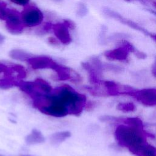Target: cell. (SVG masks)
<instances>
[{"instance_id": "cell-1", "label": "cell", "mask_w": 156, "mask_h": 156, "mask_svg": "<svg viewBox=\"0 0 156 156\" xmlns=\"http://www.w3.org/2000/svg\"><path fill=\"white\" fill-rule=\"evenodd\" d=\"M33 106L46 115H80L87 105L86 96L68 85H62L47 94L32 100Z\"/></svg>"}, {"instance_id": "cell-2", "label": "cell", "mask_w": 156, "mask_h": 156, "mask_svg": "<svg viewBox=\"0 0 156 156\" xmlns=\"http://www.w3.org/2000/svg\"><path fill=\"white\" fill-rule=\"evenodd\" d=\"M146 137L154 138V136L144 130L143 128L123 124H119L115 130V138L118 144L127 148L130 152L146 143Z\"/></svg>"}, {"instance_id": "cell-3", "label": "cell", "mask_w": 156, "mask_h": 156, "mask_svg": "<svg viewBox=\"0 0 156 156\" xmlns=\"http://www.w3.org/2000/svg\"><path fill=\"white\" fill-rule=\"evenodd\" d=\"M26 62L34 69H52L56 73L57 80L63 79L68 72V67L58 63L52 58L46 55H31Z\"/></svg>"}, {"instance_id": "cell-4", "label": "cell", "mask_w": 156, "mask_h": 156, "mask_svg": "<svg viewBox=\"0 0 156 156\" xmlns=\"http://www.w3.org/2000/svg\"><path fill=\"white\" fill-rule=\"evenodd\" d=\"M17 87L32 100L49 94L53 89L51 85L43 79L37 78L34 81H19Z\"/></svg>"}, {"instance_id": "cell-5", "label": "cell", "mask_w": 156, "mask_h": 156, "mask_svg": "<svg viewBox=\"0 0 156 156\" xmlns=\"http://www.w3.org/2000/svg\"><path fill=\"white\" fill-rule=\"evenodd\" d=\"M123 94L132 96L144 105L149 107L156 105V88H146L140 90L132 88L124 93Z\"/></svg>"}, {"instance_id": "cell-6", "label": "cell", "mask_w": 156, "mask_h": 156, "mask_svg": "<svg viewBox=\"0 0 156 156\" xmlns=\"http://www.w3.org/2000/svg\"><path fill=\"white\" fill-rule=\"evenodd\" d=\"M43 18L42 12L33 5H27L21 13L23 23L27 27H35L40 24Z\"/></svg>"}, {"instance_id": "cell-7", "label": "cell", "mask_w": 156, "mask_h": 156, "mask_svg": "<svg viewBox=\"0 0 156 156\" xmlns=\"http://www.w3.org/2000/svg\"><path fill=\"white\" fill-rule=\"evenodd\" d=\"M7 29L12 34H18L23 32L24 24L21 18V13L15 9H9L5 19Z\"/></svg>"}, {"instance_id": "cell-8", "label": "cell", "mask_w": 156, "mask_h": 156, "mask_svg": "<svg viewBox=\"0 0 156 156\" xmlns=\"http://www.w3.org/2000/svg\"><path fill=\"white\" fill-rule=\"evenodd\" d=\"M68 29L69 28L64 23H58L52 24V29L55 36L57 40L63 44H68L72 40Z\"/></svg>"}, {"instance_id": "cell-9", "label": "cell", "mask_w": 156, "mask_h": 156, "mask_svg": "<svg viewBox=\"0 0 156 156\" xmlns=\"http://www.w3.org/2000/svg\"><path fill=\"white\" fill-rule=\"evenodd\" d=\"M131 153L136 156H156V148L146 143Z\"/></svg>"}, {"instance_id": "cell-10", "label": "cell", "mask_w": 156, "mask_h": 156, "mask_svg": "<svg viewBox=\"0 0 156 156\" xmlns=\"http://www.w3.org/2000/svg\"><path fill=\"white\" fill-rule=\"evenodd\" d=\"M25 141L28 144H40L44 141V137L40 131L37 129H33L31 132L26 136Z\"/></svg>"}, {"instance_id": "cell-11", "label": "cell", "mask_w": 156, "mask_h": 156, "mask_svg": "<svg viewBox=\"0 0 156 156\" xmlns=\"http://www.w3.org/2000/svg\"><path fill=\"white\" fill-rule=\"evenodd\" d=\"M21 79L10 76H5L0 79V88L9 89L13 87H17L19 81Z\"/></svg>"}, {"instance_id": "cell-12", "label": "cell", "mask_w": 156, "mask_h": 156, "mask_svg": "<svg viewBox=\"0 0 156 156\" xmlns=\"http://www.w3.org/2000/svg\"><path fill=\"white\" fill-rule=\"evenodd\" d=\"M71 136V133L68 131H62L53 133L50 137L51 143L52 144L57 145L62 143L67 138Z\"/></svg>"}, {"instance_id": "cell-13", "label": "cell", "mask_w": 156, "mask_h": 156, "mask_svg": "<svg viewBox=\"0 0 156 156\" xmlns=\"http://www.w3.org/2000/svg\"><path fill=\"white\" fill-rule=\"evenodd\" d=\"M106 57L110 60H124L127 57V53L123 49H116L111 51L107 52L105 54Z\"/></svg>"}, {"instance_id": "cell-14", "label": "cell", "mask_w": 156, "mask_h": 156, "mask_svg": "<svg viewBox=\"0 0 156 156\" xmlns=\"http://www.w3.org/2000/svg\"><path fill=\"white\" fill-rule=\"evenodd\" d=\"M9 55L13 59L25 62L31 56L29 53L21 49H13L10 52Z\"/></svg>"}, {"instance_id": "cell-15", "label": "cell", "mask_w": 156, "mask_h": 156, "mask_svg": "<svg viewBox=\"0 0 156 156\" xmlns=\"http://www.w3.org/2000/svg\"><path fill=\"white\" fill-rule=\"evenodd\" d=\"M117 109L126 113L135 111L136 107L132 102H121L117 105Z\"/></svg>"}, {"instance_id": "cell-16", "label": "cell", "mask_w": 156, "mask_h": 156, "mask_svg": "<svg viewBox=\"0 0 156 156\" xmlns=\"http://www.w3.org/2000/svg\"><path fill=\"white\" fill-rule=\"evenodd\" d=\"M9 8L7 7V4L0 0V20H5L8 13Z\"/></svg>"}, {"instance_id": "cell-17", "label": "cell", "mask_w": 156, "mask_h": 156, "mask_svg": "<svg viewBox=\"0 0 156 156\" xmlns=\"http://www.w3.org/2000/svg\"><path fill=\"white\" fill-rule=\"evenodd\" d=\"M13 3L18 5H27L30 0H10Z\"/></svg>"}, {"instance_id": "cell-18", "label": "cell", "mask_w": 156, "mask_h": 156, "mask_svg": "<svg viewBox=\"0 0 156 156\" xmlns=\"http://www.w3.org/2000/svg\"><path fill=\"white\" fill-rule=\"evenodd\" d=\"M63 23L66 24V26L68 27V28H70V29H74V24L71 21H69V20H65L63 21Z\"/></svg>"}, {"instance_id": "cell-19", "label": "cell", "mask_w": 156, "mask_h": 156, "mask_svg": "<svg viewBox=\"0 0 156 156\" xmlns=\"http://www.w3.org/2000/svg\"><path fill=\"white\" fill-rule=\"evenodd\" d=\"M152 74H154V76L155 77H156V61H155L154 65L153 66H152Z\"/></svg>"}, {"instance_id": "cell-20", "label": "cell", "mask_w": 156, "mask_h": 156, "mask_svg": "<svg viewBox=\"0 0 156 156\" xmlns=\"http://www.w3.org/2000/svg\"><path fill=\"white\" fill-rule=\"evenodd\" d=\"M4 37L0 34V43H2L4 41Z\"/></svg>"}, {"instance_id": "cell-21", "label": "cell", "mask_w": 156, "mask_h": 156, "mask_svg": "<svg viewBox=\"0 0 156 156\" xmlns=\"http://www.w3.org/2000/svg\"><path fill=\"white\" fill-rule=\"evenodd\" d=\"M54 1H60L62 0H54Z\"/></svg>"}, {"instance_id": "cell-22", "label": "cell", "mask_w": 156, "mask_h": 156, "mask_svg": "<svg viewBox=\"0 0 156 156\" xmlns=\"http://www.w3.org/2000/svg\"><path fill=\"white\" fill-rule=\"evenodd\" d=\"M24 156H30V155H24Z\"/></svg>"}]
</instances>
